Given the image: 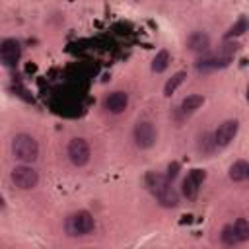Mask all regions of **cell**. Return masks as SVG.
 <instances>
[{
    "instance_id": "6da1fadb",
    "label": "cell",
    "mask_w": 249,
    "mask_h": 249,
    "mask_svg": "<svg viewBox=\"0 0 249 249\" xmlns=\"http://www.w3.org/2000/svg\"><path fill=\"white\" fill-rule=\"evenodd\" d=\"M12 154L23 163H31L39 156V144L31 134H16L12 140Z\"/></svg>"
},
{
    "instance_id": "7a4b0ae2",
    "label": "cell",
    "mask_w": 249,
    "mask_h": 249,
    "mask_svg": "<svg viewBox=\"0 0 249 249\" xmlns=\"http://www.w3.org/2000/svg\"><path fill=\"white\" fill-rule=\"evenodd\" d=\"M95 228V222H93V216L86 210H78L74 214H70L64 222V230L68 235L72 237H80V235H88L91 233Z\"/></svg>"
},
{
    "instance_id": "3957f363",
    "label": "cell",
    "mask_w": 249,
    "mask_h": 249,
    "mask_svg": "<svg viewBox=\"0 0 249 249\" xmlns=\"http://www.w3.org/2000/svg\"><path fill=\"white\" fill-rule=\"evenodd\" d=\"M10 177H12V183L18 189H21V191H29V189L37 187V183H39L37 171L33 167H29V165H16L12 169V175Z\"/></svg>"
},
{
    "instance_id": "277c9868",
    "label": "cell",
    "mask_w": 249,
    "mask_h": 249,
    "mask_svg": "<svg viewBox=\"0 0 249 249\" xmlns=\"http://www.w3.org/2000/svg\"><path fill=\"white\" fill-rule=\"evenodd\" d=\"M132 136H134V142L138 148H150V146H154V142L158 138V130L150 121H138L134 124Z\"/></svg>"
},
{
    "instance_id": "5b68a950",
    "label": "cell",
    "mask_w": 249,
    "mask_h": 249,
    "mask_svg": "<svg viewBox=\"0 0 249 249\" xmlns=\"http://www.w3.org/2000/svg\"><path fill=\"white\" fill-rule=\"evenodd\" d=\"M66 154H68V160H70L76 167L86 165V163L89 161V156H91V152H89V144H88L84 138H72L70 144H68Z\"/></svg>"
},
{
    "instance_id": "8992f818",
    "label": "cell",
    "mask_w": 249,
    "mask_h": 249,
    "mask_svg": "<svg viewBox=\"0 0 249 249\" xmlns=\"http://www.w3.org/2000/svg\"><path fill=\"white\" fill-rule=\"evenodd\" d=\"M204 171H200V169H193L185 179H183V195L189 198V200H195L196 198V195H198V187H200V183L204 181Z\"/></svg>"
},
{
    "instance_id": "52a82bcc",
    "label": "cell",
    "mask_w": 249,
    "mask_h": 249,
    "mask_svg": "<svg viewBox=\"0 0 249 249\" xmlns=\"http://www.w3.org/2000/svg\"><path fill=\"white\" fill-rule=\"evenodd\" d=\"M21 56V47L16 39H4L0 47V58L6 66H16V62Z\"/></svg>"
},
{
    "instance_id": "ba28073f",
    "label": "cell",
    "mask_w": 249,
    "mask_h": 249,
    "mask_svg": "<svg viewBox=\"0 0 249 249\" xmlns=\"http://www.w3.org/2000/svg\"><path fill=\"white\" fill-rule=\"evenodd\" d=\"M235 134H237V121H224L218 128H216V132H214V140H216V144L218 146H228L233 138H235Z\"/></svg>"
},
{
    "instance_id": "9c48e42d",
    "label": "cell",
    "mask_w": 249,
    "mask_h": 249,
    "mask_svg": "<svg viewBox=\"0 0 249 249\" xmlns=\"http://www.w3.org/2000/svg\"><path fill=\"white\" fill-rule=\"evenodd\" d=\"M126 105H128V95H126L124 91H113V93H109V95L105 97V101H103V107H105L109 113H113V115L123 113V111L126 109Z\"/></svg>"
},
{
    "instance_id": "30bf717a",
    "label": "cell",
    "mask_w": 249,
    "mask_h": 249,
    "mask_svg": "<svg viewBox=\"0 0 249 249\" xmlns=\"http://www.w3.org/2000/svg\"><path fill=\"white\" fill-rule=\"evenodd\" d=\"M154 195H156V198L160 200V204L165 206V208H173V206L179 204V195H177V191L169 185V181L163 183L160 189H156Z\"/></svg>"
},
{
    "instance_id": "8fae6325",
    "label": "cell",
    "mask_w": 249,
    "mask_h": 249,
    "mask_svg": "<svg viewBox=\"0 0 249 249\" xmlns=\"http://www.w3.org/2000/svg\"><path fill=\"white\" fill-rule=\"evenodd\" d=\"M187 47H189V51H193V53H202V51H206V49L210 47V37H208L204 31H195V33L189 35Z\"/></svg>"
},
{
    "instance_id": "7c38bea8",
    "label": "cell",
    "mask_w": 249,
    "mask_h": 249,
    "mask_svg": "<svg viewBox=\"0 0 249 249\" xmlns=\"http://www.w3.org/2000/svg\"><path fill=\"white\" fill-rule=\"evenodd\" d=\"M204 103V97L202 95H196V93H193V95H187L183 101H181V111L185 113V115H189V113H195L200 105Z\"/></svg>"
},
{
    "instance_id": "4fadbf2b",
    "label": "cell",
    "mask_w": 249,
    "mask_h": 249,
    "mask_svg": "<svg viewBox=\"0 0 249 249\" xmlns=\"http://www.w3.org/2000/svg\"><path fill=\"white\" fill-rule=\"evenodd\" d=\"M247 169H249V163L243 161V160H237L235 163L230 165V179L231 181H243V179H247Z\"/></svg>"
},
{
    "instance_id": "5bb4252c",
    "label": "cell",
    "mask_w": 249,
    "mask_h": 249,
    "mask_svg": "<svg viewBox=\"0 0 249 249\" xmlns=\"http://www.w3.org/2000/svg\"><path fill=\"white\" fill-rule=\"evenodd\" d=\"M185 78H187V72H183V70H181V72H175V74L167 80V84H165V88H163V93H165V95H171V93L183 84Z\"/></svg>"
},
{
    "instance_id": "9a60e30c",
    "label": "cell",
    "mask_w": 249,
    "mask_h": 249,
    "mask_svg": "<svg viewBox=\"0 0 249 249\" xmlns=\"http://www.w3.org/2000/svg\"><path fill=\"white\" fill-rule=\"evenodd\" d=\"M167 64H169V53L167 51H160L156 54L154 62H152V70L154 72H163L167 68Z\"/></svg>"
},
{
    "instance_id": "2e32d148",
    "label": "cell",
    "mask_w": 249,
    "mask_h": 249,
    "mask_svg": "<svg viewBox=\"0 0 249 249\" xmlns=\"http://www.w3.org/2000/svg\"><path fill=\"white\" fill-rule=\"evenodd\" d=\"M233 228H235V233H237L239 241H247L249 239V222L245 218H237Z\"/></svg>"
},
{
    "instance_id": "e0dca14e",
    "label": "cell",
    "mask_w": 249,
    "mask_h": 249,
    "mask_svg": "<svg viewBox=\"0 0 249 249\" xmlns=\"http://www.w3.org/2000/svg\"><path fill=\"white\" fill-rule=\"evenodd\" d=\"M220 237H222V241H224L226 245H233V243H237V241H239L233 226H224V230H222Z\"/></svg>"
},
{
    "instance_id": "ac0fdd59",
    "label": "cell",
    "mask_w": 249,
    "mask_h": 249,
    "mask_svg": "<svg viewBox=\"0 0 249 249\" xmlns=\"http://www.w3.org/2000/svg\"><path fill=\"white\" fill-rule=\"evenodd\" d=\"M216 146H218V144H216V140H214V134H202V136H200L198 148H200L202 152H208V154H210Z\"/></svg>"
},
{
    "instance_id": "d6986e66",
    "label": "cell",
    "mask_w": 249,
    "mask_h": 249,
    "mask_svg": "<svg viewBox=\"0 0 249 249\" xmlns=\"http://www.w3.org/2000/svg\"><path fill=\"white\" fill-rule=\"evenodd\" d=\"M247 27V21L245 19H241L237 25H233L231 29H230V33H228V37H231V35H237V33H241V29H245Z\"/></svg>"
},
{
    "instance_id": "ffe728a7",
    "label": "cell",
    "mask_w": 249,
    "mask_h": 249,
    "mask_svg": "<svg viewBox=\"0 0 249 249\" xmlns=\"http://www.w3.org/2000/svg\"><path fill=\"white\" fill-rule=\"evenodd\" d=\"M177 169H179V165H177V163L169 165V169H167V175H165V177H167V179H173V177L177 175Z\"/></svg>"
},
{
    "instance_id": "44dd1931",
    "label": "cell",
    "mask_w": 249,
    "mask_h": 249,
    "mask_svg": "<svg viewBox=\"0 0 249 249\" xmlns=\"http://www.w3.org/2000/svg\"><path fill=\"white\" fill-rule=\"evenodd\" d=\"M247 179H249V169H247Z\"/></svg>"
}]
</instances>
